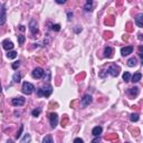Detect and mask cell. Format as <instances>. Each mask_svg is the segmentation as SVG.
Instances as JSON below:
<instances>
[{
    "label": "cell",
    "mask_w": 143,
    "mask_h": 143,
    "mask_svg": "<svg viewBox=\"0 0 143 143\" xmlns=\"http://www.w3.org/2000/svg\"><path fill=\"white\" fill-rule=\"evenodd\" d=\"M51 93H53V87H51L49 84L45 85V86H42V87H40V89L37 90V95L38 96L48 97V96H50Z\"/></svg>",
    "instance_id": "6da1fadb"
},
{
    "label": "cell",
    "mask_w": 143,
    "mask_h": 143,
    "mask_svg": "<svg viewBox=\"0 0 143 143\" xmlns=\"http://www.w3.org/2000/svg\"><path fill=\"white\" fill-rule=\"evenodd\" d=\"M23 93L24 94H27V95H30L32 92H34L35 90V86L32 85L31 83H29V82H25V83L23 84Z\"/></svg>",
    "instance_id": "7a4b0ae2"
},
{
    "label": "cell",
    "mask_w": 143,
    "mask_h": 143,
    "mask_svg": "<svg viewBox=\"0 0 143 143\" xmlns=\"http://www.w3.org/2000/svg\"><path fill=\"white\" fill-rule=\"evenodd\" d=\"M107 73L111 76H113V77H116V76H118V74H120V67L113 64V65H111L107 68Z\"/></svg>",
    "instance_id": "3957f363"
},
{
    "label": "cell",
    "mask_w": 143,
    "mask_h": 143,
    "mask_svg": "<svg viewBox=\"0 0 143 143\" xmlns=\"http://www.w3.org/2000/svg\"><path fill=\"white\" fill-rule=\"evenodd\" d=\"M49 122H50V126L55 129L58 124V115L57 113H50L49 114Z\"/></svg>",
    "instance_id": "277c9868"
},
{
    "label": "cell",
    "mask_w": 143,
    "mask_h": 143,
    "mask_svg": "<svg viewBox=\"0 0 143 143\" xmlns=\"http://www.w3.org/2000/svg\"><path fill=\"white\" fill-rule=\"evenodd\" d=\"M6 13H7V10H6V5L4 4L1 6V8H0V26L5 25V23H6V18H7Z\"/></svg>",
    "instance_id": "5b68a950"
},
{
    "label": "cell",
    "mask_w": 143,
    "mask_h": 143,
    "mask_svg": "<svg viewBox=\"0 0 143 143\" xmlns=\"http://www.w3.org/2000/svg\"><path fill=\"white\" fill-rule=\"evenodd\" d=\"M26 100L24 98L23 96H19V97H15V98L11 100V104H13L14 106H23L24 104H25Z\"/></svg>",
    "instance_id": "8992f818"
},
{
    "label": "cell",
    "mask_w": 143,
    "mask_h": 143,
    "mask_svg": "<svg viewBox=\"0 0 143 143\" xmlns=\"http://www.w3.org/2000/svg\"><path fill=\"white\" fill-rule=\"evenodd\" d=\"M44 74H45L44 69H42V68H40V67H37V68H35L34 71H32V73H31L32 77H34V78H37V80H39V78H41L42 76H44Z\"/></svg>",
    "instance_id": "52a82bcc"
},
{
    "label": "cell",
    "mask_w": 143,
    "mask_h": 143,
    "mask_svg": "<svg viewBox=\"0 0 143 143\" xmlns=\"http://www.w3.org/2000/svg\"><path fill=\"white\" fill-rule=\"evenodd\" d=\"M29 30H30V32H31L32 35H35V34H37L38 32V25H37V23H36L35 19H32L29 23Z\"/></svg>",
    "instance_id": "ba28073f"
},
{
    "label": "cell",
    "mask_w": 143,
    "mask_h": 143,
    "mask_svg": "<svg viewBox=\"0 0 143 143\" xmlns=\"http://www.w3.org/2000/svg\"><path fill=\"white\" fill-rule=\"evenodd\" d=\"M133 53V47L132 46H126V47H123V48H121V55L122 56H129L130 54H132Z\"/></svg>",
    "instance_id": "9c48e42d"
},
{
    "label": "cell",
    "mask_w": 143,
    "mask_h": 143,
    "mask_svg": "<svg viewBox=\"0 0 143 143\" xmlns=\"http://www.w3.org/2000/svg\"><path fill=\"white\" fill-rule=\"evenodd\" d=\"M2 47H4V49L9 51L14 48V44H13V41H10L9 39H6V40L2 41Z\"/></svg>",
    "instance_id": "30bf717a"
},
{
    "label": "cell",
    "mask_w": 143,
    "mask_h": 143,
    "mask_svg": "<svg viewBox=\"0 0 143 143\" xmlns=\"http://www.w3.org/2000/svg\"><path fill=\"white\" fill-rule=\"evenodd\" d=\"M92 101H93L92 96L89 95V94H86V95H84V97L82 98V105H83V106H87V105H90L91 103H92Z\"/></svg>",
    "instance_id": "8fae6325"
},
{
    "label": "cell",
    "mask_w": 143,
    "mask_h": 143,
    "mask_svg": "<svg viewBox=\"0 0 143 143\" xmlns=\"http://www.w3.org/2000/svg\"><path fill=\"white\" fill-rule=\"evenodd\" d=\"M135 24L139 28H142L143 27V14H139L135 18Z\"/></svg>",
    "instance_id": "7c38bea8"
},
{
    "label": "cell",
    "mask_w": 143,
    "mask_h": 143,
    "mask_svg": "<svg viewBox=\"0 0 143 143\" xmlns=\"http://www.w3.org/2000/svg\"><path fill=\"white\" fill-rule=\"evenodd\" d=\"M102 132H103V127L102 126H95L92 130V134L94 136H100L102 134Z\"/></svg>",
    "instance_id": "4fadbf2b"
},
{
    "label": "cell",
    "mask_w": 143,
    "mask_h": 143,
    "mask_svg": "<svg viewBox=\"0 0 143 143\" xmlns=\"http://www.w3.org/2000/svg\"><path fill=\"white\" fill-rule=\"evenodd\" d=\"M127 94H129L130 96H138L139 94V87H133V89H129L127 90Z\"/></svg>",
    "instance_id": "5bb4252c"
},
{
    "label": "cell",
    "mask_w": 143,
    "mask_h": 143,
    "mask_svg": "<svg viewBox=\"0 0 143 143\" xmlns=\"http://www.w3.org/2000/svg\"><path fill=\"white\" fill-rule=\"evenodd\" d=\"M131 78H132V82H133V83H138V82L141 81L142 74H141V73H134V75L131 76Z\"/></svg>",
    "instance_id": "9a60e30c"
},
{
    "label": "cell",
    "mask_w": 143,
    "mask_h": 143,
    "mask_svg": "<svg viewBox=\"0 0 143 143\" xmlns=\"http://www.w3.org/2000/svg\"><path fill=\"white\" fill-rule=\"evenodd\" d=\"M104 54H105V57L111 58V57L113 56V48L112 47H106L104 49Z\"/></svg>",
    "instance_id": "2e32d148"
},
{
    "label": "cell",
    "mask_w": 143,
    "mask_h": 143,
    "mask_svg": "<svg viewBox=\"0 0 143 143\" xmlns=\"http://www.w3.org/2000/svg\"><path fill=\"white\" fill-rule=\"evenodd\" d=\"M92 8H93V1L92 0H87L86 4H85V6H84L85 11H92L93 10Z\"/></svg>",
    "instance_id": "e0dca14e"
},
{
    "label": "cell",
    "mask_w": 143,
    "mask_h": 143,
    "mask_svg": "<svg viewBox=\"0 0 143 143\" xmlns=\"http://www.w3.org/2000/svg\"><path fill=\"white\" fill-rule=\"evenodd\" d=\"M136 64H138V60H136L135 57H132V58H130L127 60V65L130 67H134V66H136Z\"/></svg>",
    "instance_id": "ac0fdd59"
},
{
    "label": "cell",
    "mask_w": 143,
    "mask_h": 143,
    "mask_svg": "<svg viewBox=\"0 0 143 143\" xmlns=\"http://www.w3.org/2000/svg\"><path fill=\"white\" fill-rule=\"evenodd\" d=\"M13 81L15 82V83H19V82L21 81V75H20L19 72H16V73L14 74V76H13Z\"/></svg>",
    "instance_id": "d6986e66"
},
{
    "label": "cell",
    "mask_w": 143,
    "mask_h": 143,
    "mask_svg": "<svg viewBox=\"0 0 143 143\" xmlns=\"http://www.w3.org/2000/svg\"><path fill=\"white\" fill-rule=\"evenodd\" d=\"M30 141H31V136H30V134H25L24 135V138L21 139V141H20V143H30Z\"/></svg>",
    "instance_id": "ffe728a7"
},
{
    "label": "cell",
    "mask_w": 143,
    "mask_h": 143,
    "mask_svg": "<svg viewBox=\"0 0 143 143\" xmlns=\"http://www.w3.org/2000/svg\"><path fill=\"white\" fill-rule=\"evenodd\" d=\"M42 143H54V140H53V136H51L50 134L46 135L44 138V140H42Z\"/></svg>",
    "instance_id": "44dd1931"
},
{
    "label": "cell",
    "mask_w": 143,
    "mask_h": 143,
    "mask_svg": "<svg viewBox=\"0 0 143 143\" xmlns=\"http://www.w3.org/2000/svg\"><path fill=\"white\" fill-rule=\"evenodd\" d=\"M139 114L138 113H133V114H131V116H130V120H131V122H138L139 121Z\"/></svg>",
    "instance_id": "7402d4cb"
},
{
    "label": "cell",
    "mask_w": 143,
    "mask_h": 143,
    "mask_svg": "<svg viewBox=\"0 0 143 143\" xmlns=\"http://www.w3.org/2000/svg\"><path fill=\"white\" fill-rule=\"evenodd\" d=\"M7 57H8L9 59H14V58H16V57H17V53H16V51H14V50L8 51Z\"/></svg>",
    "instance_id": "603a6c76"
},
{
    "label": "cell",
    "mask_w": 143,
    "mask_h": 143,
    "mask_svg": "<svg viewBox=\"0 0 143 143\" xmlns=\"http://www.w3.org/2000/svg\"><path fill=\"white\" fill-rule=\"evenodd\" d=\"M123 81L124 82H130L131 81V74L129 72H125L123 74Z\"/></svg>",
    "instance_id": "cb8c5ba5"
},
{
    "label": "cell",
    "mask_w": 143,
    "mask_h": 143,
    "mask_svg": "<svg viewBox=\"0 0 143 143\" xmlns=\"http://www.w3.org/2000/svg\"><path fill=\"white\" fill-rule=\"evenodd\" d=\"M25 39H26V37L24 35H19V36H18V44L23 45L24 42H25Z\"/></svg>",
    "instance_id": "d4e9b609"
},
{
    "label": "cell",
    "mask_w": 143,
    "mask_h": 143,
    "mask_svg": "<svg viewBox=\"0 0 143 143\" xmlns=\"http://www.w3.org/2000/svg\"><path fill=\"white\" fill-rule=\"evenodd\" d=\"M39 114H40V109H39V108L32 109V112H31V115H32V116L37 117V116H39Z\"/></svg>",
    "instance_id": "484cf974"
},
{
    "label": "cell",
    "mask_w": 143,
    "mask_h": 143,
    "mask_svg": "<svg viewBox=\"0 0 143 143\" xmlns=\"http://www.w3.org/2000/svg\"><path fill=\"white\" fill-rule=\"evenodd\" d=\"M51 29H53L54 31H59L60 30V25L59 24H55V25H53V27H51Z\"/></svg>",
    "instance_id": "4316f807"
},
{
    "label": "cell",
    "mask_w": 143,
    "mask_h": 143,
    "mask_svg": "<svg viewBox=\"0 0 143 143\" xmlns=\"http://www.w3.org/2000/svg\"><path fill=\"white\" fill-rule=\"evenodd\" d=\"M19 66H20V62L18 60V62H15V63L13 64V65H11V67H13V69H15V71H16V69H17L18 67H19Z\"/></svg>",
    "instance_id": "83f0119b"
},
{
    "label": "cell",
    "mask_w": 143,
    "mask_h": 143,
    "mask_svg": "<svg viewBox=\"0 0 143 143\" xmlns=\"http://www.w3.org/2000/svg\"><path fill=\"white\" fill-rule=\"evenodd\" d=\"M107 74H108V73H107V71H101V73H100V74H98V76H100V77H101V78H104V77H105V76L107 75Z\"/></svg>",
    "instance_id": "f1b7e54d"
},
{
    "label": "cell",
    "mask_w": 143,
    "mask_h": 143,
    "mask_svg": "<svg viewBox=\"0 0 143 143\" xmlns=\"http://www.w3.org/2000/svg\"><path fill=\"white\" fill-rule=\"evenodd\" d=\"M23 129H24V126L21 125L20 126V129H19V131L17 132V134H16V139H20V136H21V132H23Z\"/></svg>",
    "instance_id": "f546056e"
},
{
    "label": "cell",
    "mask_w": 143,
    "mask_h": 143,
    "mask_svg": "<svg viewBox=\"0 0 143 143\" xmlns=\"http://www.w3.org/2000/svg\"><path fill=\"white\" fill-rule=\"evenodd\" d=\"M74 143H84V141L82 140L81 138H76L75 140H74Z\"/></svg>",
    "instance_id": "4dcf8cb0"
},
{
    "label": "cell",
    "mask_w": 143,
    "mask_h": 143,
    "mask_svg": "<svg viewBox=\"0 0 143 143\" xmlns=\"http://www.w3.org/2000/svg\"><path fill=\"white\" fill-rule=\"evenodd\" d=\"M100 141H101V140H100L98 136H95V139L92 141V143H100Z\"/></svg>",
    "instance_id": "1f68e13d"
},
{
    "label": "cell",
    "mask_w": 143,
    "mask_h": 143,
    "mask_svg": "<svg viewBox=\"0 0 143 143\" xmlns=\"http://www.w3.org/2000/svg\"><path fill=\"white\" fill-rule=\"evenodd\" d=\"M67 17H68L67 19H68V20H71V19H72V17H73V13H71V11H69V13H67Z\"/></svg>",
    "instance_id": "d6a6232c"
},
{
    "label": "cell",
    "mask_w": 143,
    "mask_h": 143,
    "mask_svg": "<svg viewBox=\"0 0 143 143\" xmlns=\"http://www.w3.org/2000/svg\"><path fill=\"white\" fill-rule=\"evenodd\" d=\"M56 2H57V4H65L66 1H65V0H57Z\"/></svg>",
    "instance_id": "836d02e7"
},
{
    "label": "cell",
    "mask_w": 143,
    "mask_h": 143,
    "mask_svg": "<svg viewBox=\"0 0 143 143\" xmlns=\"http://www.w3.org/2000/svg\"><path fill=\"white\" fill-rule=\"evenodd\" d=\"M19 29L21 30V31H24V30H25V26H23V25L19 26Z\"/></svg>",
    "instance_id": "e575fe53"
},
{
    "label": "cell",
    "mask_w": 143,
    "mask_h": 143,
    "mask_svg": "<svg viewBox=\"0 0 143 143\" xmlns=\"http://www.w3.org/2000/svg\"><path fill=\"white\" fill-rule=\"evenodd\" d=\"M1 92H2V89H1V85H0V94H1Z\"/></svg>",
    "instance_id": "d590c367"
},
{
    "label": "cell",
    "mask_w": 143,
    "mask_h": 143,
    "mask_svg": "<svg viewBox=\"0 0 143 143\" xmlns=\"http://www.w3.org/2000/svg\"><path fill=\"white\" fill-rule=\"evenodd\" d=\"M125 143H129V142H125Z\"/></svg>",
    "instance_id": "8d00e7d4"
}]
</instances>
